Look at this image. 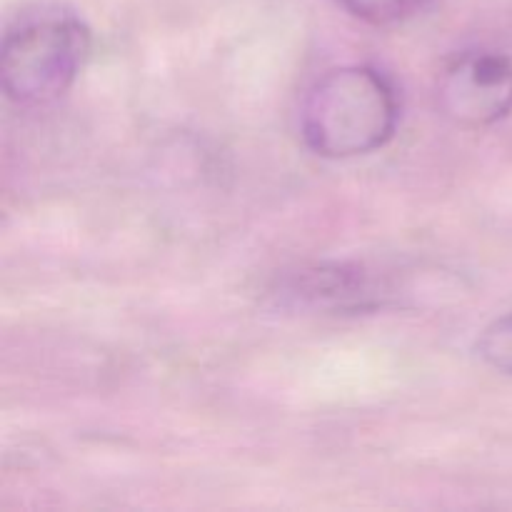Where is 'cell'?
Listing matches in <instances>:
<instances>
[{
    "label": "cell",
    "instance_id": "obj_1",
    "mask_svg": "<svg viewBox=\"0 0 512 512\" xmlns=\"http://www.w3.org/2000/svg\"><path fill=\"white\" fill-rule=\"evenodd\" d=\"M400 95L373 65H343L308 90L300 133L320 158L348 160L375 153L398 130Z\"/></svg>",
    "mask_w": 512,
    "mask_h": 512
},
{
    "label": "cell",
    "instance_id": "obj_2",
    "mask_svg": "<svg viewBox=\"0 0 512 512\" xmlns=\"http://www.w3.org/2000/svg\"><path fill=\"white\" fill-rule=\"evenodd\" d=\"M90 28L58 5L20 13L0 50L3 90L18 105H45L70 90L90 55Z\"/></svg>",
    "mask_w": 512,
    "mask_h": 512
},
{
    "label": "cell",
    "instance_id": "obj_3",
    "mask_svg": "<svg viewBox=\"0 0 512 512\" xmlns=\"http://www.w3.org/2000/svg\"><path fill=\"white\" fill-rule=\"evenodd\" d=\"M438 108L463 128H488L512 113V58L498 50H463L438 78Z\"/></svg>",
    "mask_w": 512,
    "mask_h": 512
},
{
    "label": "cell",
    "instance_id": "obj_4",
    "mask_svg": "<svg viewBox=\"0 0 512 512\" xmlns=\"http://www.w3.org/2000/svg\"><path fill=\"white\" fill-rule=\"evenodd\" d=\"M288 295L300 305L315 310H365L375 305V285L358 268L320 265L290 280Z\"/></svg>",
    "mask_w": 512,
    "mask_h": 512
},
{
    "label": "cell",
    "instance_id": "obj_5",
    "mask_svg": "<svg viewBox=\"0 0 512 512\" xmlns=\"http://www.w3.org/2000/svg\"><path fill=\"white\" fill-rule=\"evenodd\" d=\"M433 3L435 0H338L340 8L370 25L403 23L423 13Z\"/></svg>",
    "mask_w": 512,
    "mask_h": 512
},
{
    "label": "cell",
    "instance_id": "obj_6",
    "mask_svg": "<svg viewBox=\"0 0 512 512\" xmlns=\"http://www.w3.org/2000/svg\"><path fill=\"white\" fill-rule=\"evenodd\" d=\"M478 350L480 358L490 368L512 375V313L503 315L485 328V333L478 340Z\"/></svg>",
    "mask_w": 512,
    "mask_h": 512
}]
</instances>
